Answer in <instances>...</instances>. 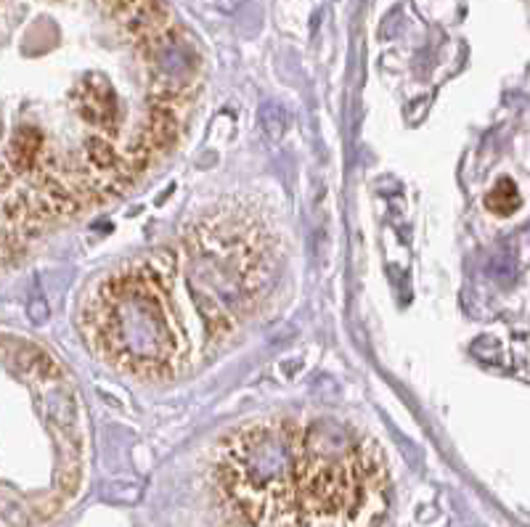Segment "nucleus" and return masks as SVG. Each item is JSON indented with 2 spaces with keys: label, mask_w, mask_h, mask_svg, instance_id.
<instances>
[{
  "label": "nucleus",
  "mask_w": 530,
  "mask_h": 527,
  "mask_svg": "<svg viewBox=\"0 0 530 527\" xmlns=\"http://www.w3.org/2000/svg\"><path fill=\"white\" fill-rule=\"evenodd\" d=\"M278 273V239L247 204H226L176 242L106 273L80 326L109 366L149 382L180 379L223 350L258 313Z\"/></svg>",
  "instance_id": "obj_1"
},
{
  "label": "nucleus",
  "mask_w": 530,
  "mask_h": 527,
  "mask_svg": "<svg viewBox=\"0 0 530 527\" xmlns=\"http://www.w3.org/2000/svg\"><path fill=\"white\" fill-rule=\"evenodd\" d=\"M215 480L250 527H379L390 509L382 448L335 419L242 424L215 453Z\"/></svg>",
  "instance_id": "obj_2"
},
{
  "label": "nucleus",
  "mask_w": 530,
  "mask_h": 527,
  "mask_svg": "<svg viewBox=\"0 0 530 527\" xmlns=\"http://www.w3.org/2000/svg\"><path fill=\"white\" fill-rule=\"evenodd\" d=\"M485 207H488L493 215H512V212L520 207V191H518V185H515L509 177L499 180V183L488 191Z\"/></svg>",
  "instance_id": "obj_3"
}]
</instances>
